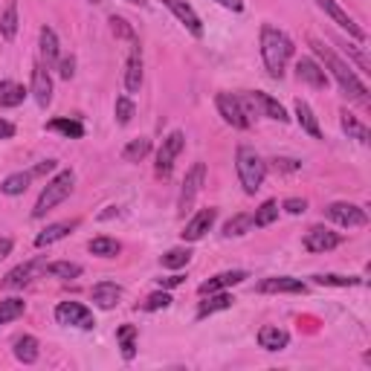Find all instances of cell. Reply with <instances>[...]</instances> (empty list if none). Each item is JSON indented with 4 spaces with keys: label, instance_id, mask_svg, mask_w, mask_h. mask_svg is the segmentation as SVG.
Wrapping results in <instances>:
<instances>
[{
    "label": "cell",
    "instance_id": "43",
    "mask_svg": "<svg viewBox=\"0 0 371 371\" xmlns=\"http://www.w3.org/2000/svg\"><path fill=\"white\" fill-rule=\"evenodd\" d=\"M148 313H154V310H166V308H171V296L166 293V290H160V293H151L148 299H145V305H142Z\"/></svg>",
    "mask_w": 371,
    "mask_h": 371
},
{
    "label": "cell",
    "instance_id": "14",
    "mask_svg": "<svg viewBox=\"0 0 371 371\" xmlns=\"http://www.w3.org/2000/svg\"><path fill=\"white\" fill-rule=\"evenodd\" d=\"M215 221H218V209H215V206H206V209H200V212L183 226V232H180L183 241H200L206 232L212 229Z\"/></svg>",
    "mask_w": 371,
    "mask_h": 371
},
{
    "label": "cell",
    "instance_id": "5",
    "mask_svg": "<svg viewBox=\"0 0 371 371\" xmlns=\"http://www.w3.org/2000/svg\"><path fill=\"white\" fill-rule=\"evenodd\" d=\"M215 107H218V114L224 116L226 125H232V128L246 131V128L253 125V116L246 114V107H244V102L238 99V96H232V93H218V96H215Z\"/></svg>",
    "mask_w": 371,
    "mask_h": 371
},
{
    "label": "cell",
    "instance_id": "28",
    "mask_svg": "<svg viewBox=\"0 0 371 371\" xmlns=\"http://www.w3.org/2000/svg\"><path fill=\"white\" fill-rule=\"evenodd\" d=\"M81 264H76V261H52V264L44 267V276L50 279H61V282H70V279H78L81 276Z\"/></svg>",
    "mask_w": 371,
    "mask_h": 371
},
{
    "label": "cell",
    "instance_id": "6",
    "mask_svg": "<svg viewBox=\"0 0 371 371\" xmlns=\"http://www.w3.org/2000/svg\"><path fill=\"white\" fill-rule=\"evenodd\" d=\"M56 322L67 325V328H81V331H93L96 328L93 310L85 308L81 301H59L56 305Z\"/></svg>",
    "mask_w": 371,
    "mask_h": 371
},
{
    "label": "cell",
    "instance_id": "46",
    "mask_svg": "<svg viewBox=\"0 0 371 371\" xmlns=\"http://www.w3.org/2000/svg\"><path fill=\"white\" fill-rule=\"evenodd\" d=\"M282 209H284L287 215H305L308 200H305V198H287V200L282 203Z\"/></svg>",
    "mask_w": 371,
    "mask_h": 371
},
{
    "label": "cell",
    "instance_id": "33",
    "mask_svg": "<svg viewBox=\"0 0 371 371\" xmlns=\"http://www.w3.org/2000/svg\"><path fill=\"white\" fill-rule=\"evenodd\" d=\"M279 212H282V206H279V200H264L255 209V215H253V226L255 229H264V226H270V224H276L279 221Z\"/></svg>",
    "mask_w": 371,
    "mask_h": 371
},
{
    "label": "cell",
    "instance_id": "49",
    "mask_svg": "<svg viewBox=\"0 0 371 371\" xmlns=\"http://www.w3.org/2000/svg\"><path fill=\"white\" fill-rule=\"evenodd\" d=\"M276 169H279V171H299L301 162H299V160H276Z\"/></svg>",
    "mask_w": 371,
    "mask_h": 371
},
{
    "label": "cell",
    "instance_id": "22",
    "mask_svg": "<svg viewBox=\"0 0 371 371\" xmlns=\"http://www.w3.org/2000/svg\"><path fill=\"white\" fill-rule=\"evenodd\" d=\"M258 346L264 351H284L287 346H290V334L279 325H264L258 331Z\"/></svg>",
    "mask_w": 371,
    "mask_h": 371
},
{
    "label": "cell",
    "instance_id": "32",
    "mask_svg": "<svg viewBox=\"0 0 371 371\" xmlns=\"http://www.w3.org/2000/svg\"><path fill=\"white\" fill-rule=\"evenodd\" d=\"M342 116V131H346L348 136H351V140H357V142H363V145H368L371 142V131L363 125V122L360 119H357L354 114H348V111H342L339 114Z\"/></svg>",
    "mask_w": 371,
    "mask_h": 371
},
{
    "label": "cell",
    "instance_id": "55",
    "mask_svg": "<svg viewBox=\"0 0 371 371\" xmlns=\"http://www.w3.org/2000/svg\"><path fill=\"white\" fill-rule=\"evenodd\" d=\"M128 3H134V6H142V0H128Z\"/></svg>",
    "mask_w": 371,
    "mask_h": 371
},
{
    "label": "cell",
    "instance_id": "36",
    "mask_svg": "<svg viewBox=\"0 0 371 371\" xmlns=\"http://www.w3.org/2000/svg\"><path fill=\"white\" fill-rule=\"evenodd\" d=\"M151 154V140H145V136H140V140H131L125 148H122V160L125 162H140Z\"/></svg>",
    "mask_w": 371,
    "mask_h": 371
},
{
    "label": "cell",
    "instance_id": "7",
    "mask_svg": "<svg viewBox=\"0 0 371 371\" xmlns=\"http://www.w3.org/2000/svg\"><path fill=\"white\" fill-rule=\"evenodd\" d=\"M44 267H47V261H44V258L23 261V264H18L15 270H9V273H6L3 282H0V287H3V290H21V287L32 284V279L44 276Z\"/></svg>",
    "mask_w": 371,
    "mask_h": 371
},
{
    "label": "cell",
    "instance_id": "56",
    "mask_svg": "<svg viewBox=\"0 0 371 371\" xmlns=\"http://www.w3.org/2000/svg\"><path fill=\"white\" fill-rule=\"evenodd\" d=\"M90 3H102V0H90Z\"/></svg>",
    "mask_w": 371,
    "mask_h": 371
},
{
    "label": "cell",
    "instance_id": "50",
    "mask_svg": "<svg viewBox=\"0 0 371 371\" xmlns=\"http://www.w3.org/2000/svg\"><path fill=\"white\" fill-rule=\"evenodd\" d=\"M12 136H15V125L6 119H0V140H12Z\"/></svg>",
    "mask_w": 371,
    "mask_h": 371
},
{
    "label": "cell",
    "instance_id": "30",
    "mask_svg": "<svg viewBox=\"0 0 371 371\" xmlns=\"http://www.w3.org/2000/svg\"><path fill=\"white\" fill-rule=\"evenodd\" d=\"M32 180H35L32 171H15V174H9L6 180L0 183V191H3V195H9V198H18V195H23V191L30 189Z\"/></svg>",
    "mask_w": 371,
    "mask_h": 371
},
{
    "label": "cell",
    "instance_id": "47",
    "mask_svg": "<svg viewBox=\"0 0 371 371\" xmlns=\"http://www.w3.org/2000/svg\"><path fill=\"white\" fill-rule=\"evenodd\" d=\"M59 76L61 78H73V73H76V59L73 56H64V59H59Z\"/></svg>",
    "mask_w": 371,
    "mask_h": 371
},
{
    "label": "cell",
    "instance_id": "44",
    "mask_svg": "<svg viewBox=\"0 0 371 371\" xmlns=\"http://www.w3.org/2000/svg\"><path fill=\"white\" fill-rule=\"evenodd\" d=\"M111 32H114L116 38L136 41V32H134V26H131L125 18H119V15H114V18H111Z\"/></svg>",
    "mask_w": 371,
    "mask_h": 371
},
{
    "label": "cell",
    "instance_id": "45",
    "mask_svg": "<svg viewBox=\"0 0 371 371\" xmlns=\"http://www.w3.org/2000/svg\"><path fill=\"white\" fill-rule=\"evenodd\" d=\"M339 47H342V50H346V56H348L351 61H357V67H360V70H363V73H371V70H368V59L363 56V52H360V50H354V47L348 44V41H339Z\"/></svg>",
    "mask_w": 371,
    "mask_h": 371
},
{
    "label": "cell",
    "instance_id": "51",
    "mask_svg": "<svg viewBox=\"0 0 371 371\" xmlns=\"http://www.w3.org/2000/svg\"><path fill=\"white\" fill-rule=\"evenodd\" d=\"M215 3H221L224 9H232V12H241L244 9V0H215Z\"/></svg>",
    "mask_w": 371,
    "mask_h": 371
},
{
    "label": "cell",
    "instance_id": "1",
    "mask_svg": "<svg viewBox=\"0 0 371 371\" xmlns=\"http://www.w3.org/2000/svg\"><path fill=\"white\" fill-rule=\"evenodd\" d=\"M310 50L322 59V64L328 67V73L337 78V85L342 87V93H348V99H354V102H368V87H365V81L351 70V64L342 61L331 47L322 44L319 38H310Z\"/></svg>",
    "mask_w": 371,
    "mask_h": 371
},
{
    "label": "cell",
    "instance_id": "24",
    "mask_svg": "<svg viewBox=\"0 0 371 371\" xmlns=\"http://www.w3.org/2000/svg\"><path fill=\"white\" fill-rule=\"evenodd\" d=\"M232 299L226 290H218V293H206V301H200V308H198V319H206V316H212L218 310H229L232 308Z\"/></svg>",
    "mask_w": 371,
    "mask_h": 371
},
{
    "label": "cell",
    "instance_id": "53",
    "mask_svg": "<svg viewBox=\"0 0 371 371\" xmlns=\"http://www.w3.org/2000/svg\"><path fill=\"white\" fill-rule=\"evenodd\" d=\"M177 284H183V276H169V279H160V287H177Z\"/></svg>",
    "mask_w": 371,
    "mask_h": 371
},
{
    "label": "cell",
    "instance_id": "35",
    "mask_svg": "<svg viewBox=\"0 0 371 371\" xmlns=\"http://www.w3.org/2000/svg\"><path fill=\"white\" fill-rule=\"evenodd\" d=\"M23 310H26V301H23V299H18V296L3 299V301H0V325L21 319Z\"/></svg>",
    "mask_w": 371,
    "mask_h": 371
},
{
    "label": "cell",
    "instance_id": "3",
    "mask_svg": "<svg viewBox=\"0 0 371 371\" xmlns=\"http://www.w3.org/2000/svg\"><path fill=\"white\" fill-rule=\"evenodd\" d=\"M235 171H238V180H241L246 195H255V191L264 186L267 162L261 160V154H258L255 148L238 145V151H235Z\"/></svg>",
    "mask_w": 371,
    "mask_h": 371
},
{
    "label": "cell",
    "instance_id": "31",
    "mask_svg": "<svg viewBox=\"0 0 371 371\" xmlns=\"http://www.w3.org/2000/svg\"><path fill=\"white\" fill-rule=\"evenodd\" d=\"M18 26H21V21H18V3H15V0H9L6 9H3V15H0V35H3V41H15Z\"/></svg>",
    "mask_w": 371,
    "mask_h": 371
},
{
    "label": "cell",
    "instance_id": "39",
    "mask_svg": "<svg viewBox=\"0 0 371 371\" xmlns=\"http://www.w3.org/2000/svg\"><path fill=\"white\" fill-rule=\"evenodd\" d=\"M316 284H322V287H357V284H363V279H357V276H337V273H319V276H313Z\"/></svg>",
    "mask_w": 371,
    "mask_h": 371
},
{
    "label": "cell",
    "instance_id": "26",
    "mask_svg": "<svg viewBox=\"0 0 371 371\" xmlns=\"http://www.w3.org/2000/svg\"><path fill=\"white\" fill-rule=\"evenodd\" d=\"M15 360L18 363H23V365H32V363H38V357H41V348H38V339L35 337H30V334H23V337H18L15 339Z\"/></svg>",
    "mask_w": 371,
    "mask_h": 371
},
{
    "label": "cell",
    "instance_id": "23",
    "mask_svg": "<svg viewBox=\"0 0 371 371\" xmlns=\"http://www.w3.org/2000/svg\"><path fill=\"white\" fill-rule=\"evenodd\" d=\"M78 226V221H59V224H50L44 232H38L35 235V246H50V244H56L61 238H67L70 232Z\"/></svg>",
    "mask_w": 371,
    "mask_h": 371
},
{
    "label": "cell",
    "instance_id": "41",
    "mask_svg": "<svg viewBox=\"0 0 371 371\" xmlns=\"http://www.w3.org/2000/svg\"><path fill=\"white\" fill-rule=\"evenodd\" d=\"M134 337H136V328H134V325H122L119 331H116V339L122 342V357H125V360H134V357H136V342H134Z\"/></svg>",
    "mask_w": 371,
    "mask_h": 371
},
{
    "label": "cell",
    "instance_id": "34",
    "mask_svg": "<svg viewBox=\"0 0 371 371\" xmlns=\"http://www.w3.org/2000/svg\"><path fill=\"white\" fill-rule=\"evenodd\" d=\"M87 250L93 255H99V258H116L122 253V244L116 238H107V235H99V238H93L87 244Z\"/></svg>",
    "mask_w": 371,
    "mask_h": 371
},
{
    "label": "cell",
    "instance_id": "21",
    "mask_svg": "<svg viewBox=\"0 0 371 371\" xmlns=\"http://www.w3.org/2000/svg\"><path fill=\"white\" fill-rule=\"evenodd\" d=\"M90 299H93V305H96V308L111 310V308H116V305H119V299H122V287H119L116 282H99V284H93Z\"/></svg>",
    "mask_w": 371,
    "mask_h": 371
},
{
    "label": "cell",
    "instance_id": "18",
    "mask_svg": "<svg viewBox=\"0 0 371 371\" xmlns=\"http://www.w3.org/2000/svg\"><path fill=\"white\" fill-rule=\"evenodd\" d=\"M250 279V273L246 270H226V273H218V276H212L209 282L200 284V296L206 293H218V290H226V287H235L241 282Z\"/></svg>",
    "mask_w": 371,
    "mask_h": 371
},
{
    "label": "cell",
    "instance_id": "27",
    "mask_svg": "<svg viewBox=\"0 0 371 371\" xmlns=\"http://www.w3.org/2000/svg\"><path fill=\"white\" fill-rule=\"evenodd\" d=\"M296 122L301 125V131L313 136V140H322L319 122H316V116H313V111H310V105H308L305 99H296Z\"/></svg>",
    "mask_w": 371,
    "mask_h": 371
},
{
    "label": "cell",
    "instance_id": "15",
    "mask_svg": "<svg viewBox=\"0 0 371 371\" xmlns=\"http://www.w3.org/2000/svg\"><path fill=\"white\" fill-rule=\"evenodd\" d=\"M296 78L301 81V85L313 87V90L328 87V73L319 67V61H313V59H299L296 61Z\"/></svg>",
    "mask_w": 371,
    "mask_h": 371
},
{
    "label": "cell",
    "instance_id": "16",
    "mask_svg": "<svg viewBox=\"0 0 371 371\" xmlns=\"http://www.w3.org/2000/svg\"><path fill=\"white\" fill-rule=\"evenodd\" d=\"M162 3H166V6L171 9V15H174L177 21H180L191 35H195V38H203V23H200V18H198V12L191 9V6L186 3V0H162Z\"/></svg>",
    "mask_w": 371,
    "mask_h": 371
},
{
    "label": "cell",
    "instance_id": "12",
    "mask_svg": "<svg viewBox=\"0 0 371 371\" xmlns=\"http://www.w3.org/2000/svg\"><path fill=\"white\" fill-rule=\"evenodd\" d=\"M30 93H32V99H35L41 107H50V105H52V76H50V70H47L44 61H38V64L32 67Z\"/></svg>",
    "mask_w": 371,
    "mask_h": 371
},
{
    "label": "cell",
    "instance_id": "13",
    "mask_svg": "<svg viewBox=\"0 0 371 371\" xmlns=\"http://www.w3.org/2000/svg\"><path fill=\"white\" fill-rule=\"evenodd\" d=\"M305 250L308 253H328V250H337V246L342 244V235H337V232L325 229V226H310L305 232Z\"/></svg>",
    "mask_w": 371,
    "mask_h": 371
},
{
    "label": "cell",
    "instance_id": "25",
    "mask_svg": "<svg viewBox=\"0 0 371 371\" xmlns=\"http://www.w3.org/2000/svg\"><path fill=\"white\" fill-rule=\"evenodd\" d=\"M41 56L50 67H56L61 59V50H59V35L52 26H41Z\"/></svg>",
    "mask_w": 371,
    "mask_h": 371
},
{
    "label": "cell",
    "instance_id": "4",
    "mask_svg": "<svg viewBox=\"0 0 371 371\" xmlns=\"http://www.w3.org/2000/svg\"><path fill=\"white\" fill-rule=\"evenodd\" d=\"M73 186H76V174L67 169V171H59L52 180L41 189V195H38V200H35V209H32V218L35 221H41L47 212H52L59 203H64L67 198L73 195Z\"/></svg>",
    "mask_w": 371,
    "mask_h": 371
},
{
    "label": "cell",
    "instance_id": "37",
    "mask_svg": "<svg viewBox=\"0 0 371 371\" xmlns=\"http://www.w3.org/2000/svg\"><path fill=\"white\" fill-rule=\"evenodd\" d=\"M47 128L64 134L67 140H81V136H85V125H81V122H76V119H52Z\"/></svg>",
    "mask_w": 371,
    "mask_h": 371
},
{
    "label": "cell",
    "instance_id": "11",
    "mask_svg": "<svg viewBox=\"0 0 371 371\" xmlns=\"http://www.w3.org/2000/svg\"><path fill=\"white\" fill-rule=\"evenodd\" d=\"M316 6H319V9L325 12V15H328V18H331V21L339 26V30H346V32H348L354 41H360V44L365 41V32H363L360 26L354 23V18H351L348 12H346V9H342V6L337 3V0H316Z\"/></svg>",
    "mask_w": 371,
    "mask_h": 371
},
{
    "label": "cell",
    "instance_id": "2",
    "mask_svg": "<svg viewBox=\"0 0 371 371\" xmlns=\"http://www.w3.org/2000/svg\"><path fill=\"white\" fill-rule=\"evenodd\" d=\"M290 56H293V41L287 38V32H282L273 23L261 26V59H264V67L273 78L284 76Z\"/></svg>",
    "mask_w": 371,
    "mask_h": 371
},
{
    "label": "cell",
    "instance_id": "19",
    "mask_svg": "<svg viewBox=\"0 0 371 371\" xmlns=\"http://www.w3.org/2000/svg\"><path fill=\"white\" fill-rule=\"evenodd\" d=\"M250 99H253V105H255V114L261 111L267 119H276V122H290V116H287V111H284V105L279 102V99H273L270 93H261V90H255V93H250Z\"/></svg>",
    "mask_w": 371,
    "mask_h": 371
},
{
    "label": "cell",
    "instance_id": "17",
    "mask_svg": "<svg viewBox=\"0 0 371 371\" xmlns=\"http://www.w3.org/2000/svg\"><path fill=\"white\" fill-rule=\"evenodd\" d=\"M140 87H142V50L136 41H131V56L125 64V90L140 93Z\"/></svg>",
    "mask_w": 371,
    "mask_h": 371
},
{
    "label": "cell",
    "instance_id": "9",
    "mask_svg": "<svg viewBox=\"0 0 371 371\" xmlns=\"http://www.w3.org/2000/svg\"><path fill=\"white\" fill-rule=\"evenodd\" d=\"M183 145H186L183 131H171L166 140H162V145H160V151H157V166H154L160 177H169V174H171V169H174L177 157H180Z\"/></svg>",
    "mask_w": 371,
    "mask_h": 371
},
{
    "label": "cell",
    "instance_id": "20",
    "mask_svg": "<svg viewBox=\"0 0 371 371\" xmlns=\"http://www.w3.org/2000/svg\"><path fill=\"white\" fill-rule=\"evenodd\" d=\"M308 284L293 276H270L258 284V293H305Z\"/></svg>",
    "mask_w": 371,
    "mask_h": 371
},
{
    "label": "cell",
    "instance_id": "38",
    "mask_svg": "<svg viewBox=\"0 0 371 371\" xmlns=\"http://www.w3.org/2000/svg\"><path fill=\"white\" fill-rule=\"evenodd\" d=\"M253 229V215H235L224 224V238H238Z\"/></svg>",
    "mask_w": 371,
    "mask_h": 371
},
{
    "label": "cell",
    "instance_id": "10",
    "mask_svg": "<svg viewBox=\"0 0 371 371\" xmlns=\"http://www.w3.org/2000/svg\"><path fill=\"white\" fill-rule=\"evenodd\" d=\"M325 215L331 218L334 224H339V226H348V229H354V226H365V224H368V215H365L363 206H357V203H346V200L328 203Z\"/></svg>",
    "mask_w": 371,
    "mask_h": 371
},
{
    "label": "cell",
    "instance_id": "42",
    "mask_svg": "<svg viewBox=\"0 0 371 371\" xmlns=\"http://www.w3.org/2000/svg\"><path fill=\"white\" fill-rule=\"evenodd\" d=\"M114 114H116V122H119V125H131V119H134V114H136V107H134V102H131V96H119L116 105H114Z\"/></svg>",
    "mask_w": 371,
    "mask_h": 371
},
{
    "label": "cell",
    "instance_id": "29",
    "mask_svg": "<svg viewBox=\"0 0 371 371\" xmlns=\"http://www.w3.org/2000/svg\"><path fill=\"white\" fill-rule=\"evenodd\" d=\"M26 90L18 81H0V107H18L26 99Z\"/></svg>",
    "mask_w": 371,
    "mask_h": 371
},
{
    "label": "cell",
    "instance_id": "48",
    "mask_svg": "<svg viewBox=\"0 0 371 371\" xmlns=\"http://www.w3.org/2000/svg\"><path fill=\"white\" fill-rule=\"evenodd\" d=\"M56 171V160H44V162H38V166L32 169V177H47Z\"/></svg>",
    "mask_w": 371,
    "mask_h": 371
},
{
    "label": "cell",
    "instance_id": "52",
    "mask_svg": "<svg viewBox=\"0 0 371 371\" xmlns=\"http://www.w3.org/2000/svg\"><path fill=\"white\" fill-rule=\"evenodd\" d=\"M12 246H15V241H12V238H0V258H6L12 253Z\"/></svg>",
    "mask_w": 371,
    "mask_h": 371
},
{
    "label": "cell",
    "instance_id": "40",
    "mask_svg": "<svg viewBox=\"0 0 371 371\" xmlns=\"http://www.w3.org/2000/svg\"><path fill=\"white\" fill-rule=\"evenodd\" d=\"M160 261H162V267H166V270H180V267H186L191 261V250H189V246H177V250H169Z\"/></svg>",
    "mask_w": 371,
    "mask_h": 371
},
{
    "label": "cell",
    "instance_id": "8",
    "mask_svg": "<svg viewBox=\"0 0 371 371\" xmlns=\"http://www.w3.org/2000/svg\"><path fill=\"white\" fill-rule=\"evenodd\" d=\"M206 183V162H195L186 177H183V186H180V198H177V209L180 212H189L191 203H195V198L200 195V189Z\"/></svg>",
    "mask_w": 371,
    "mask_h": 371
},
{
    "label": "cell",
    "instance_id": "54",
    "mask_svg": "<svg viewBox=\"0 0 371 371\" xmlns=\"http://www.w3.org/2000/svg\"><path fill=\"white\" fill-rule=\"evenodd\" d=\"M114 215H119V209H116V206H107V212H102L99 218H102V221H107V218H114Z\"/></svg>",
    "mask_w": 371,
    "mask_h": 371
}]
</instances>
